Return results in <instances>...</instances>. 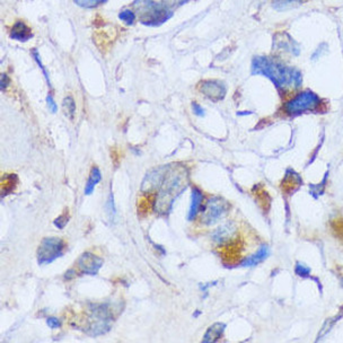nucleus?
I'll list each match as a JSON object with an SVG mask.
<instances>
[{"instance_id":"1","label":"nucleus","mask_w":343,"mask_h":343,"mask_svg":"<svg viewBox=\"0 0 343 343\" xmlns=\"http://www.w3.org/2000/svg\"><path fill=\"white\" fill-rule=\"evenodd\" d=\"M252 73H261L282 90L298 88L301 85V75L298 69L289 67L269 57L256 56L252 61Z\"/></svg>"},{"instance_id":"2","label":"nucleus","mask_w":343,"mask_h":343,"mask_svg":"<svg viewBox=\"0 0 343 343\" xmlns=\"http://www.w3.org/2000/svg\"><path fill=\"white\" fill-rule=\"evenodd\" d=\"M189 184V172L181 164L168 165V169L162 183V187L157 192L154 205L155 210L160 214L167 213L171 210L173 202L184 191Z\"/></svg>"},{"instance_id":"3","label":"nucleus","mask_w":343,"mask_h":343,"mask_svg":"<svg viewBox=\"0 0 343 343\" xmlns=\"http://www.w3.org/2000/svg\"><path fill=\"white\" fill-rule=\"evenodd\" d=\"M134 6L137 8L141 23L147 26H158L172 16L166 5L157 3L154 0H136Z\"/></svg>"},{"instance_id":"4","label":"nucleus","mask_w":343,"mask_h":343,"mask_svg":"<svg viewBox=\"0 0 343 343\" xmlns=\"http://www.w3.org/2000/svg\"><path fill=\"white\" fill-rule=\"evenodd\" d=\"M88 318L86 332L89 336H101L109 332L112 325V317L106 305H90Z\"/></svg>"},{"instance_id":"5","label":"nucleus","mask_w":343,"mask_h":343,"mask_svg":"<svg viewBox=\"0 0 343 343\" xmlns=\"http://www.w3.org/2000/svg\"><path fill=\"white\" fill-rule=\"evenodd\" d=\"M321 98L312 90H303L296 96L290 98L283 106L284 112L290 117L299 115L308 111H314L320 107Z\"/></svg>"},{"instance_id":"6","label":"nucleus","mask_w":343,"mask_h":343,"mask_svg":"<svg viewBox=\"0 0 343 343\" xmlns=\"http://www.w3.org/2000/svg\"><path fill=\"white\" fill-rule=\"evenodd\" d=\"M65 242L58 237H47L40 244L36 258L40 264H49L64 254Z\"/></svg>"},{"instance_id":"7","label":"nucleus","mask_w":343,"mask_h":343,"mask_svg":"<svg viewBox=\"0 0 343 343\" xmlns=\"http://www.w3.org/2000/svg\"><path fill=\"white\" fill-rule=\"evenodd\" d=\"M228 210V204L222 198H210L206 201L204 210L201 214V221L202 224L206 226H211L217 224L220 219L224 218L225 214Z\"/></svg>"},{"instance_id":"8","label":"nucleus","mask_w":343,"mask_h":343,"mask_svg":"<svg viewBox=\"0 0 343 343\" xmlns=\"http://www.w3.org/2000/svg\"><path fill=\"white\" fill-rule=\"evenodd\" d=\"M167 169L168 165H164V166H159L148 172L142 180L141 191L143 193H152L158 191L159 188L162 187Z\"/></svg>"},{"instance_id":"9","label":"nucleus","mask_w":343,"mask_h":343,"mask_svg":"<svg viewBox=\"0 0 343 343\" xmlns=\"http://www.w3.org/2000/svg\"><path fill=\"white\" fill-rule=\"evenodd\" d=\"M201 93L211 101H221L226 96V86L218 80H205L200 85Z\"/></svg>"},{"instance_id":"10","label":"nucleus","mask_w":343,"mask_h":343,"mask_svg":"<svg viewBox=\"0 0 343 343\" xmlns=\"http://www.w3.org/2000/svg\"><path fill=\"white\" fill-rule=\"evenodd\" d=\"M103 266V260L100 256L95 255L89 252L82 254L78 260V267L86 274H96Z\"/></svg>"},{"instance_id":"11","label":"nucleus","mask_w":343,"mask_h":343,"mask_svg":"<svg viewBox=\"0 0 343 343\" xmlns=\"http://www.w3.org/2000/svg\"><path fill=\"white\" fill-rule=\"evenodd\" d=\"M236 225L233 221H228L226 224L219 226L218 228L213 231L211 237L212 241L218 244V245H224V244L229 243L231 239L236 236Z\"/></svg>"},{"instance_id":"12","label":"nucleus","mask_w":343,"mask_h":343,"mask_svg":"<svg viewBox=\"0 0 343 343\" xmlns=\"http://www.w3.org/2000/svg\"><path fill=\"white\" fill-rule=\"evenodd\" d=\"M274 47L278 48L279 50L286 51L293 56H299L300 49L299 44L293 40L290 35L286 33H281L280 35L274 38Z\"/></svg>"},{"instance_id":"13","label":"nucleus","mask_w":343,"mask_h":343,"mask_svg":"<svg viewBox=\"0 0 343 343\" xmlns=\"http://www.w3.org/2000/svg\"><path fill=\"white\" fill-rule=\"evenodd\" d=\"M202 201H204L202 192L199 189L193 188L192 193H191V205H190V209L188 213L189 220H193V219H196V217L198 216V213H199L201 209Z\"/></svg>"},{"instance_id":"14","label":"nucleus","mask_w":343,"mask_h":343,"mask_svg":"<svg viewBox=\"0 0 343 343\" xmlns=\"http://www.w3.org/2000/svg\"><path fill=\"white\" fill-rule=\"evenodd\" d=\"M10 36L11 39L18 40L20 42H25L26 40H28L32 36V33L30 27L22 22L16 23L13 26L10 31Z\"/></svg>"},{"instance_id":"15","label":"nucleus","mask_w":343,"mask_h":343,"mask_svg":"<svg viewBox=\"0 0 343 343\" xmlns=\"http://www.w3.org/2000/svg\"><path fill=\"white\" fill-rule=\"evenodd\" d=\"M226 329V325L224 323H214L206 330L202 342H214L219 340V338L222 336L224 331Z\"/></svg>"},{"instance_id":"16","label":"nucleus","mask_w":343,"mask_h":343,"mask_svg":"<svg viewBox=\"0 0 343 343\" xmlns=\"http://www.w3.org/2000/svg\"><path fill=\"white\" fill-rule=\"evenodd\" d=\"M269 255V250L267 246H261L259 249L258 252H255L253 255H251L247 258L246 260H244L243 262V266L244 267H251V266H255V264H258L260 262L264 261V260L267 259V256Z\"/></svg>"},{"instance_id":"17","label":"nucleus","mask_w":343,"mask_h":343,"mask_svg":"<svg viewBox=\"0 0 343 343\" xmlns=\"http://www.w3.org/2000/svg\"><path fill=\"white\" fill-rule=\"evenodd\" d=\"M101 180H102L101 171L97 167H93L92 171H90L89 179H88L87 183H86V187H85L86 196H90V194L94 192L95 187H96V185L100 183Z\"/></svg>"},{"instance_id":"18","label":"nucleus","mask_w":343,"mask_h":343,"mask_svg":"<svg viewBox=\"0 0 343 343\" xmlns=\"http://www.w3.org/2000/svg\"><path fill=\"white\" fill-rule=\"evenodd\" d=\"M301 2H303V0H274L272 7H274L275 10H290L299 7L301 5Z\"/></svg>"},{"instance_id":"19","label":"nucleus","mask_w":343,"mask_h":343,"mask_svg":"<svg viewBox=\"0 0 343 343\" xmlns=\"http://www.w3.org/2000/svg\"><path fill=\"white\" fill-rule=\"evenodd\" d=\"M63 107H64V112L69 120H72L75 118L76 113V103L75 100L71 96L66 97L63 102Z\"/></svg>"},{"instance_id":"20","label":"nucleus","mask_w":343,"mask_h":343,"mask_svg":"<svg viewBox=\"0 0 343 343\" xmlns=\"http://www.w3.org/2000/svg\"><path fill=\"white\" fill-rule=\"evenodd\" d=\"M119 17H120V19L122 20V22H125L127 25H132V24H134V22H135V19H136V15L132 10L125 9L119 14Z\"/></svg>"},{"instance_id":"21","label":"nucleus","mask_w":343,"mask_h":343,"mask_svg":"<svg viewBox=\"0 0 343 343\" xmlns=\"http://www.w3.org/2000/svg\"><path fill=\"white\" fill-rule=\"evenodd\" d=\"M102 1L104 0H75V2L78 6H80L82 8H93L100 5Z\"/></svg>"},{"instance_id":"22","label":"nucleus","mask_w":343,"mask_h":343,"mask_svg":"<svg viewBox=\"0 0 343 343\" xmlns=\"http://www.w3.org/2000/svg\"><path fill=\"white\" fill-rule=\"evenodd\" d=\"M328 49V45H326L325 43H322L318 45V47L316 48V50L314 51V53L312 55V60L313 61H316L320 59L321 57H323L325 55V50Z\"/></svg>"},{"instance_id":"23","label":"nucleus","mask_w":343,"mask_h":343,"mask_svg":"<svg viewBox=\"0 0 343 343\" xmlns=\"http://www.w3.org/2000/svg\"><path fill=\"white\" fill-rule=\"evenodd\" d=\"M69 221V214L68 212L66 211L64 214H61L60 217H58L55 221H53V224H55L58 228H64L67 225V222Z\"/></svg>"},{"instance_id":"24","label":"nucleus","mask_w":343,"mask_h":343,"mask_svg":"<svg viewBox=\"0 0 343 343\" xmlns=\"http://www.w3.org/2000/svg\"><path fill=\"white\" fill-rule=\"evenodd\" d=\"M107 214H109L110 218H114L115 217V206H114V200H113V196L112 194H110L109 198H107Z\"/></svg>"},{"instance_id":"25","label":"nucleus","mask_w":343,"mask_h":343,"mask_svg":"<svg viewBox=\"0 0 343 343\" xmlns=\"http://www.w3.org/2000/svg\"><path fill=\"white\" fill-rule=\"evenodd\" d=\"M189 0H164V5H166L168 8H172V7H175V6H180V5H183V3L188 2Z\"/></svg>"},{"instance_id":"26","label":"nucleus","mask_w":343,"mask_h":343,"mask_svg":"<svg viewBox=\"0 0 343 343\" xmlns=\"http://www.w3.org/2000/svg\"><path fill=\"white\" fill-rule=\"evenodd\" d=\"M47 323L52 329H58L61 326V322L59 318H57V317H49L47 320Z\"/></svg>"},{"instance_id":"27","label":"nucleus","mask_w":343,"mask_h":343,"mask_svg":"<svg viewBox=\"0 0 343 343\" xmlns=\"http://www.w3.org/2000/svg\"><path fill=\"white\" fill-rule=\"evenodd\" d=\"M192 107H193V112L196 115H198V117H205L206 115V112H205V110L202 109V107L199 105V104H197V103H192Z\"/></svg>"},{"instance_id":"28","label":"nucleus","mask_w":343,"mask_h":343,"mask_svg":"<svg viewBox=\"0 0 343 343\" xmlns=\"http://www.w3.org/2000/svg\"><path fill=\"white\" fill-rule=\"evenodd\" d=\"M47 103H48V106H49V109H50L51 112L56 113L57 112V104H56V102H55V100H53V97L51 96V95H48Z\"/></svg>"},{"instance_id":"29","label":"nucleus","mask_w":343,"mask_h":343,"mask_svg":"<svg viewBox=\"0 0 343 343\" xmlns=\"http://www.w3.org/2000/svg\"><path fill=\"white\" fill-rule=\"evenodd\" d=\"M34 58H35V60H36V61H38V64H39V66H40V67H41V68H42V70H43V73H44V75H45V77H47V80H48V82H49V85H50V79H49V76H48V72H47V70H45V69H44V67H43V65H42V61H41V59H40V57H39V53H38V52H36V51H34Z\"/></svg>"},{"instance_id":"30","label":"nucleus","mask_w":343,"mask_h":343,"mask_svg":"<svg viewBox=\"0 0 343 343\" xmlns=\"http://www.w3.org/2000/svg\"><path fill=\"white\" fill-rule=\"evenodd\" d=\"M8 85H9V77H8L6 73H2V75H1V81H0V86H1V89L5 90L7 88Z\"/></svg>"},{"instance_id":"31","label":"nucleus","mask_w":343,"mask_h":343,"mask_svg":"<svg viewBox=\"0 0 343 343\" xmlns=\"http://www.w3.org/2000/svg\"><path fill=\"white\" fill-rule=\"evenodd\" d=\"M75 276H76V272L75 270H71V269H69V270L65 274L66 280H72V278H75Z\"/></svg>"}]
</instances>
